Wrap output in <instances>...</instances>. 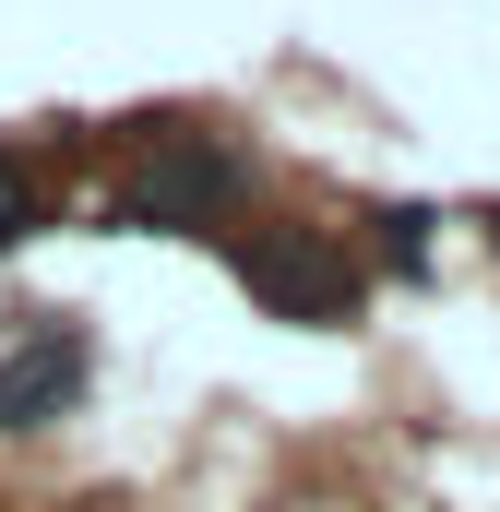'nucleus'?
<instances>
[{
    "label": "nucleus",
    "mask_w": 500,
    "mask_h": 512,
    "mask_svg": "<svg viewBox=\"0 0 500 512\" xmlns=\"http://www.w3.org/2000/svg\"><path fill=\"white\" fill-rule=\"evenodd\" d=\"M227 203H239V155L203 131H155L143 167L120 179V227H215Z\"/></svg>",
    "instance_id": "1"
},
{
    "label": "nucleus",
    "mask_w": 500,
    "mask_h": 512,
    "mask_svg": "<svg viewBox=\"0 0 500 512\" xmlns=\"http://www.w3.org/2000/svg\"><path fill=\"white\" fill-rule=\"evenodd\" d=\"M239 286L274 310V322H346L358 262L334 251L322 227H250V239H239Z\"/></svg>",
    "instance_id": "2"
},
{
    "label": "nucleus",
    "mask_w": 500,
    "mask_h": 512,
    "mask_svg": "<svg viewBox=\"0 0 500 512\" xmlns=\"http://www.w3.org/2000/svg\"><path fill=\"white\" fill-rule=\"evenodd\" d=\"M84 370H96V346L72 310H12L0 322V429H48L84 393Z\"/></svg>",
    "instance_id": "3"
},
{
    "label": "nucleus",
    "mask_w": 500,
    "mask_h": 512,
    "mask_svg": "<svg viewBox=\"0 0 500 512\" xmlns=\"http://www.w3.org/2000/svg\"><path fill=\"white\" fill-rule=\"evenodd\" d=\"M12 239H36V179L0 155V251H12Z\"/></svg>",
    "instance_id": "4"
}]
</instances>
